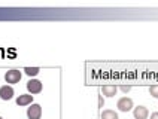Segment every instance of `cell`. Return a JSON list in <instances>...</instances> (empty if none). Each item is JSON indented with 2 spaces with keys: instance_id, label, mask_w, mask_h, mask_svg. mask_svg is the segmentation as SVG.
Masks as SVG:
<instances>
[{
  "instance_id": "1",
  "label": "cell",
  "mask_w": 158,
  "mask_h": 119,
  "mask_svg": "<svg viewBox=\"0 0 158 119\" xmlns=\"http://www.w3.org/2000/svg\"><path fill=\"white\" fill-rule=\"evenodd\" d=\"M42 116V107L40 104H30V107H27V118L28 119H40Z\"/></svg>"
},
{
  "instance_id": "2",
  "label": "cell",
  "mask_w": 158,
  "mask_h": 119,
  "mask_svg": "<svg viewBox=\"0 0 158 119\" xmlns=\"http://www.w3.org/2000/svg\"><path fill=\"white\" fill-rule=\"evenodd\" d=\"M116 107L119 109L121 112H130L134 107V104H133V100L131 98H128V97H123V98H119L118 103H116Z\"/></svg>"
},
{
  "instance_id": "3",
  "label": "cell",
  "mask_w": 158,
  "mask_h": 119,
  "mask_svg": "<svg viewBox=\"0 0 158 119\" xmlns=\"http://www.w3.org/2000/svg\"><path fill=\"white\" fill-rule=\"evenodd\" d=\"M21 76H23V73L19 70H9L5 73V80L8 84H18L21 80Z\"/></svg>"
},
{
  "instance_id": "4",
  "label": "cell",
  "mask_w": 158,
  "mask_h": 119,
  "mask_svg": "<svg viewBox=\"0 0 158 119\" xmlns=\"http://www.w3.org/2000/svg\"><path fill=\"white\" fill-rule=\"evenodd\" d=\"M27 89L30 94H39L42 92V82L37 79H30L27 82Z\"/></svg>"
},
{
  "instance_id": "5",
  "label": "cell",
  "mask_w": 158,
  "mask_h": 119,
  "mask_svg": "<svg viewBox=\"0 0 158 119\" xmlns=\"http://www.w3.org/2000/svg\"><path fill=\"white\" fill-rule=\"evenodd\" d=\"M14 88L9 85H5L0 88V98L3 100V101H9V100H12L14 98Z\"/></svg>"
},
{
  "instance_id": "6",
  "label": "cell",
  "mask_w": 158,
  "mask_h": 119,
  "mask_svg": "<svg viewBox=\"0 0 158 119\" xmlns=\"http://www.w3.org/2000/svg\"><path fill=\"white\" fill-rule=\"evenodd\" d=\"M133 115H134V119H148L149 112H148V109L145 106H137V107H134Z\"/></svg>"
},
{
  "instance_id": "7",
  "label": "cell",
  "mask_w": 158,
  "mask_h": 119,
  "mask_svg": "<svg viewBox=\"0 0 158 119\" xmlns=\"http://www.w3.org/2000/svg\"><path fill=\"white\" fill-rule=\"evenodd\" d=\"M17 104L18 106H30V104H33V95L31 94H21L17 98Z\"/></svg>"
},
{
  "instance_id": "8",
  "label": "cell",
  "mask_w": 158,
  "mask_h": 119,
  "mask_svg": "<svg viewBox=\"0 0 158 119\" xmlns=\"http://www.w3.org/2000/svg\"><path fill=\"white\" fill-rule=\"evenodd\" d=\"M116 91H118V86H115V85H105L102 88V92L106 97H115Z\"/></svg>"
},
{
  "instance_id": "9",
  "label": "cell",
  "mask_w": 158,
  "mask_h": 119,
  "mask_svg": "<svg viewBox=\"0 0 158 119\" xmlns=\"http://www.w3.org/2000/svg\"><path fill=\"white\" fill-rule=\"evenodd\" d=\"M102 119H119L118 118V113L115 110H103L102 112Z\"/></svg>"
},
{
  "instance_id": "10",
  "label": "cell",
  "mask_w": 158,
  "mask_h": 119,
  "mask_svg": "<svg viewBox=\"0 0 158 119\" xmlns=\"http://www.w3.org/2000/svg\"><path fill=\"white\" fill-rule=\"evenodd\" d=\"M39 72H40V68L39 67H26L24 68V73L28 75V76H37Z\"/></svg>"
},
{
  "instance_id": "11",
  "label": "cell",
  "mask_w": 158,
  "mask_h": 119,
  "mask_svg": "<svg viewBox=\"0 0 158 119\" xmlns=\"http://www.w3.org/2000/svg\"><path fill=\"white\" fill-rule=\"evenodd\" d=\"M149 94L154 97V98H158V85L149 86Z\"/></svg>"
},
{
  "instance_id": "12",
  "label": "cell",
  "mask_w": 158,
  "mask_h": 119,
  "mask_svg": "<svg viewBox=\"0 0 158 119\" xmlns=\"http://www.w3.org/2000/svg\"><path fill=\"white\" fill-rule=\"evenodd\" d=\"M119 89H121L123 92H128V91L131 89V86L130 85H123V86H119Z\"/></svg>"
},
{
  "instance_id": "13",
  "label": "cell",
  "mask_w": 158,
  "mask_h": 119,
  "mask_svg": "<svg viewBox=\"0 0 158 119\" xmlns=\"http://www.w3.org/2000/svg\"><path fill=\"white\" fill-rule=\"evenodd\" d=\"M151 119H158V112H154V113H151Z\"/></svg>"
},
{
  "instance_id": "14",
  "label": "cell",
  "mask_w": 158,
  "mask_h": 119,
  "mask_svg": "<svg viewBox=\"0 0 158 119\" xmlns=\"http://www.w3.org/2000/svg\"><path fill=\"white\" fill-rule=\"evenodd\" d=\"M0 119H3V118H2V116H0Z\"/></svg>"
}]
</instances>
